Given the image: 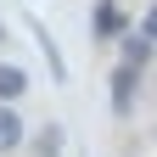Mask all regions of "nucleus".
Listing matches in <instances>:
<instances>
[{
  "instance_id": "6e6552de",
  "label": "nucleus",
  "mask_w": 157,
  "mask_h": 157,
  "mask_svg": "<svg viewBox=\"0 0 157 157\" xmlns=\"http://www.w3.org/2000/svg\"><path fill=\"white\" fill-rule=\"evenodd\" d=\"M135 34H140V39H151V45H157V6L140 17V28H135Z\"/></svg>"
},
{
  "instance_id": "7ed1b4c3",
  "label": "nucleus",
  "mask_w": 157,
  "mask_h": 157,
  "mask_svg": "<svg viewBox=\"0 0 157 157\" xmlns=\"http://www.w3.org/2000/svg\"><path fill=\"white\" fill-rule=\"evenodd\" d=\"M28 34L39 39V51H45V62H51V78H67V62H62V51H56V39H51V28L39 23V17H28Z\"/></svg>"
},
{
  "instance_id": "20e7f679",
  "label": "nucleus",
  "mask_w": 157,
  "mask_h": 157,
  "mask_svg": "<svg viewBox=\"0 0 157 157\" xmlns=\"http://www.w3.org/2000/svg\"><path fill=\"white\" fill-rule=\"evenodd\" d=\"M23 90H28V73L17 67V62H0V107H11Z\"/></svg>"
},
{
  "instance_id": "1a4fd4ad",
  "label": "nucleus",
  "mask_w": 157,
  "mask_h": 157,
  "mask_svg": "<svg viewBox=\"0 0 157 157\" xmlns=\"http://www.w3.org/2000/svg\"><path fill=\"white\" fill-rule=\"evenodd\" d=\"M0 39H6V28H0Z\"/></svg>"
},
{
  "instance_id": "f03ea898",
  "label": "nucleus",
  "mask_w": 157,
  "mask_h": 157,
  "mask_svg": "<svg viewBox=\"0 0 157 157\" xmlns=\"http://www.w3.org/2000/svg\"><path fill=\"white\" fill-rule=\"evenodd\" d=\"M135 84H140V73L118 62V73H112V118H129V107H135Z\"/></svg>"
},
{
  "instance_id": "f257e3e1",
  "label": "nucleus",
  "mask_w": 157,
  "mask_h": 157,
  "mask_svg": "<svg viewBox=\"0 0 157 157\" xmlns=\"http://www.w3.org/2000/svg\"><path fill=\"white\" fill-rule=\"evenodd\" d=\"M90 28H95V39H124V34H129V17L118 11V0H95Z\"/></svg>"
},
{
  "instance_id": "39448f33",
  "label": "nucleus",
  "mask_w": 157,
  "mask_h": 157,
  "mask_svg": "<svg viewBox=\"0 0 157 157\" xmlns=\"http://www.w3.org/2000/svg\"><path fill=\"white\" fill-rule=\"evenodd\" d=\"M151 62V39H140V34H124V67H135L140 73Z\"/></svg>"
},
{
  "instance_id": "423d86ee",
  "label": "nucleus",
  "mask_w": 157,
  "mask_h": 157,
  "mask_svg": "<svg viewBox=\"0 0 157 157\" xmlns=\"http://www.w3.org/2000/svg\"><path fill=\"white\" fill-rule=\"evenodd\" d=\"M17 140H23V118H17L11 107H0V151H11Z\"/></svg>"
},
{
  "instance_id": "0eeeda50",
  "label": "nucleus",
  "mask_w": 157,
  "mask_h": 157,
  "mask_svg": "<svg viewBox=\"0 0 157 157\" xmlns=\"http://www.w3.org/2000/svg\"><path fill=\"white\" fill-rule=\"evenodd\" d=\"M34 157H62V124H45V129H39Z\"/></svg>"
}]
</instances>
